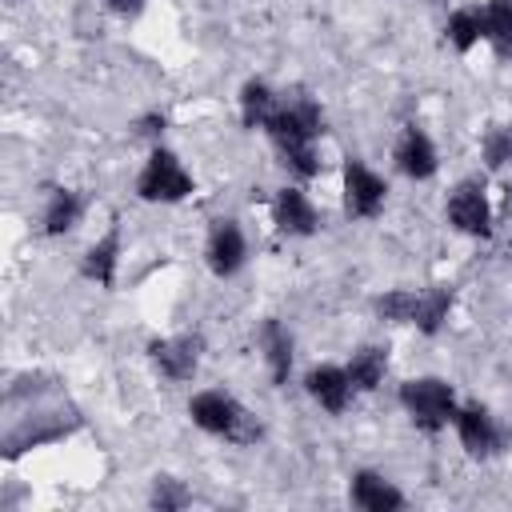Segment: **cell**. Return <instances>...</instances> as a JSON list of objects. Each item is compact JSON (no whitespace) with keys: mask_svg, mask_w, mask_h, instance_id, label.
<instances>
[{"mask_svg":"<svg viewBox=\"0 0 512 512\" xmlns=\"http://www.w3.org/2000/svg\"><path fill=\"white\" fill-rule=\"evenodd\" d=\"M188 416L196 428L212 432V436H224L232 444H256L260 440V420L228 392L220 388H204L188 400Z\"/></svg>","mask_w":512,"mask_h":512,"instance_id":"cell-1","label":"cell"},{"mask_svg":"<svg viewBox=\"0 0 512 512\" xmlns=\"http://www.w3.org/2000/svg\"><path fill=\"white\" fill-rule=\"evenodd\" d=\"M400 404L412 416V424L424 428V432H440V428H448L456 420V392L440 376L404 380L400 384Z\"/></svg>","mask_w":512,"mask_h":512,"instance_id":"cell-2","label":"cell"},{"mask_svg":"<svg viewBox=\"0 0 512 512\" xmlns=\"http://www.w3.org/2000/svg\"><path fill=\"white\" fill-rule=\"evenodd\" d=\"M136 192L148 204H176V200H184L192 192V176H188V168L180 164L176 152L152 148V156L144 160V168L136 176Z\"/></svg>","mask_w":512,"mask_h":512,"instance_id":"cell-3","label":"cell"},{"mask_svg":"<svg viewBox=\"0 0 512 512\" xmlns=\"http://www.w3.org/2000/svg\"><path fill=\"white\" fill-rule=\"evenodd\" d=\"M264 132L272 136V144H276V148L316 144V136L324 132L320 104H312V100H284V104H276V112L268 116Z\"/></svg>","mask_w":512,"mask_h":512,"instance_id":"cell-4","label":"cell"},{"mask_svg":"<svg viewBox=\"0 0 512 512\" xmlns=\"http://www.w3.org/2000/svg\"><path fill=\"white\" fill-rule=\"evenodd\" d=\"M448 224L464 236H492V208H488V196L476 180H460L452 192H448Z\"/></svg>","mask_w":512,"mask_h":512,"instance_id":"cell-5","label":"cell"},{"mask_svg":"<svg viewBox=\"0 0 512 512\" xmlns=\"http://www.w3.org/2000/svg\"><path fill=\"white\" fill-rule=\"evenodd\" d=\"M388 196V184L364 164V160H348L344 164V212L356 220H372L380 216Z\"/></svg>","mask_w":512,"mask_h":512,"instance_id":"cell-6","label":"cell"},{"mask_svg":"<svg viewBox=\"0 0 512 512\" xmlns=\"http://www.w3.org/2000/svg\"><path fill=\"white\" fill-rule=\"evenodd\" d=\"M452 424H456V436H460V444H464L468 456L488 460V456H496L500 444H504V432L496 428V420H492L488 408H480V404L456 408V420H452Z\"/></svg>","mask_w":512,"mask_h":512,"instance_id":"cell-7","label":"cell"},{"mask_svg":"<svg viewBox=\"0 0 512 512\" xmlns=\"http://www.w3.org/2000/svg\"><path fill=\"white\" fill-rule=\"evenodd\" d=\"M152 364L168 380H192L200 368V336H172V340H152L148 344Z\"/></svg>","mask_w":512,"mask_h":512,"instance_id":"cell-8","label":"cell"},{"mask_svg":"<svg viewBox=\"0 0 512 512\" xmlns=\"http://www.w3.org/2000/svg\"><path fill=\"white\" fill-rule=\"evenodd\" d=\"M204 256H208V268H212L216 276L240 272V264H244V256H248V244H244L240 224H236V220H216L212 232H208Z\"/></svg>","mask_w":512,"mask_h":512,"instance_id":"cell-9","label":"cell"},{"mask_svg":"<svg viewBox=\"0 0 512 512\" xmlns=\"http://www.w3.org/2000/svg\"><path fill=\"white\" fill-rule=\"evenodd\" d=\"M396 168L408 176V180H428L432 172H436V144H432V136L424 132V128H416V124H408L404 132H400V140H396Z\"/></svg>","mask_w":512,"mask_h":512,"instance_id":"cell-10","label":"cell"},{"mask_svg":"<svg viewBox=\"0 0 512 512\" xmlns=\"http://www.w3.org/2000/svg\"><path fill=\"white\" fill-rule=\"evenodd\" d=\"M304 388H308V396H312L320 408H328L332 416H340V412L348 408L352 392H356L348 368H336V364H320V368H312V372L304 376Z\"/></svg>","mask_w":512,"mask_h":512,"instance_id":"cell-11","label":"cell"},{"mask_svg":"<svg viewBox=\"0 0 512 512\" xmlns=\"http://www.w3.org/2000/svg\"><path fill=\"white\" fill-rule=\"evenodd\" d=\"M272 220L284 236H312L320 216L312 208V200L300 192V188H280L276 200H272Z\"/></svg>","mask_w":512,"mask_h":512,"instance_id":"cell-12","label":"cell"},{"mask_svg":"<svg viewBox=\"0 0 512 512\" xmlns=\"http://www.w3.org/2000/svg\"><path fill=\"white\" fill-rule=\"evenodd\" d=\"M348 496H352V504L364 508V512H396V508H404L400 488H396L392 480H384L380 472H356Z\"/></svg>","mask_w":512,"mask_h":512,"instance_id":"cell-13","label":"cell"},{"mask_svg":"<svg viewBox=\"0 0 512 512\" xmlns=\"http://www.w3.org/2000/svg\"><path fill=\"white\" fill-rule=\"evenodd\" d=\"M116 268H120V228L112 224L88 252H84V264H80V272L88 276V280H96V284H104V288H112L116 284Z\"/></svg>","mask_w":512,"mask_h":512,"instance_id":"cell-14","label":"cell"},{"mask_svg":"<svg viewBox=\"0 0 512 512\" xmlns=\"http://www.w3.org/2000/svg\"><path fill=\"white\" fill-rule=\"evenodd\" d=\"M260 348H264V364L272 372V384H284L292 372V332L276 316H268L260 324Z\"/></svg>","mask_w":512,"mask_h":512,"instance_id":"cell-15","label":"cell"},{"mask_svg":"<svg viewBox=\"0 0 512 512\" xmlns=\"http://www.w3.org/2000/svg\"><path fill=\"white\" fill-rule=\"evenodd\" d=\"M68 432L64 420H52V416H32L24 424H16L8 436H4V456L16 460L24 448H36V444H48V440H60Z\"/></svg>","mask_w":512,"mask_h":512,"instance_id":"cell-16","label":"cell"},{"mask_svg":"<svg viewBox=\"0 0 512 512\" xmlns=\"http://www.w3.org/2000/svg\"><path fill=\"white\" fill-rule=\"evenodd\" d=\"M80 212H84L80 192H72V188H52V196H48V204H44V232H48V236L72 232V228L80 224Z\"/></svg>","mask_w":512,"mask_h":512,"instance_id":"cell-17","label":"cell"},{"mask_svg":"<svg viewBox=\"0 0 512 512\" xmlns=\"http://www.w3.org/2000/svg\"><path fill=\"white\" fill-rule=\"evenodd\" d=\"M384 372H388V352H384V348H376V344L356 348V352H352V360H348L352 388H360V392L380 388V384H384Z\"/></svg>","mask_w":512,"mask_h":512,"instance_id":"cell-18","label":"cell"},{"mask_svg":"<svg viewBox=\"0 0 512 512\" xmlns=\"http://www.w3.org/2000/svg\"><path fill=\"white\" fill-rule=\"evenodd\" d=\"M448 312H452V288L436 284V288H424V292H420V300H416V320H412V324H416L424 336H436V332L444 328Z\"/></svg>","mask_w":512,"mask_h":512,"instance_id":"cell-19","label":"cell"},{"mask_svg":"<svg viewBox=\"0 0 512 512\" xmlns=\"http://www.w3.org/2000/svg\"><path fill=\"white\" fill-rule=\"evenodd\" d=\"M276 92L264 84V80H248L244 88H240V120H244V128H264L268 124V116L276 112Z\"/></svg>","mask_w":512,"mask_h":512,"instance_id":"cell-20","label":"cell"},{"mask_svg":"<svg viewBox=\"0 0 512 512\" xmlns=\"http://www.w3.org/2000/svg\"><path fill=\"white\" fill-rule=\"evenodd\" d=\"M484 40L496 48V56H512V0L484 4Z\"/></svg>","mask_w":512,"mask_h":512,"instance_id":"cell-21","label":"cell"},{"mask_svg":"<svg viewBox=\"0 0 512 512\" xmlns=\"http://www.w3.org/2000/svg\"><path fill=\"white\" fill-rule=\"evenodd\" d=\"M444 36H448V44L456 52H468L472 44H480L484 40V8H460V12H452Z\"/></svg>","mask_w":512,"mask_h":512,"instance_id":"cell-22","label":"cell"},{"mask_svg":"<svg viewBox=\"0 0 512 512\" xmlns=\"http://www.w3.org/2000/svg\"><path fill=\"white\" fill-rule=\"evenodd\" d=\"M416 300H420V292H412V288L384 292V296H376V316L388 320V324H412L416 320Z\"/></svg>","mask_w":512,"mask_h":512,"instance_id":"cell-23","label":"cell"},{"mask_svg":"<svg viewBox=\"0 0 512 512\" xmlns=\"http://www.w3.org/2000/svg\"><path fill=\"white\" fill-rule=\"evenodd\" d=\"M280 152V164L300 176V180H312L320 172V160H316V144H292V148H276Z\"/></svg>","mask_w":512,"mask_h":512,"instance_id":"cell-24","label":"cell"},{"mask_svg":"<svg viewBox=\"0 0 512 512\" xmlns=\"http://www.w3.org/2000/svg\"><path fill=\"white\" fill-rule=\"evenodd\" d=\"M480 148H484L488 168H504V164H512V124H496V128H488Z\"/></svg>","mask_w":512,"mask_h":512,"instance_id":"cell-25","label":"cell"},{"mask_svg":"<svg viewBox=\"0 0 512 512\" xmlns=\"http://www.w3.org/2000/svg\"><path fill=\"white\" fill-rule=\"evenodd\" d=\"M148 500H152V508H160V512H176V508H184L192 496H188V488H184L176 476H156Z\"/></svg>","mask_w":512,"mask_h":512,"instance_id":"cell-26","label":"cell"},{"mask_svg":"<svg viewBox=\"0 0 512 512\" xmlns=\"http://www.w3.org/2000/svg\"><path fill=\"white\" fill-rule=\"evenodd\" d=\"M136 132L156 140V136L164 132V116H160V112H148V116H140V120H136Z\"/></svg>","mask_w":512,"mask_h":512,"instance_id":"cell-27","label":"cell"},{"mask_svg":"<svg viewBox=\"0 0 512 512\" xmlns=\"http://www.w3.org/2000/svg\"><path fill=\"white\" fill-rule=\"evenodd\" d=\"M112 12H120V16H136L140 8H144V0H104Z\"/></svg>","mask_w":512,"mask_h":512,"instance_id":"cell-28","label":"cell"},{"mask_svg":"<svg viewBox=\"0 0 512 512\" xmlns=\"http://www.w3.org/2000/svg\"><path fill=\"white\" fill-rule=\"evenodd\" d=\"M504 208H508V212H512V188H508V196H504Z\"/></svg>","mask_w":512,"mask_h":512,"instance_id":"cell-29","label":"cell"},{"mask_svg":"<svg viewBox=\"0 0 512 512\" xmlns=\"http://www.w3.org/2000/svg\"><path fill=\"white\" fill-rule=\"evenodd\" d=\"M8 4H20V0H8Z\"/></svg>","mask_w":512,"mask_h":512,"instance_id":"cell-30","label":"cell"}]
</instances>
